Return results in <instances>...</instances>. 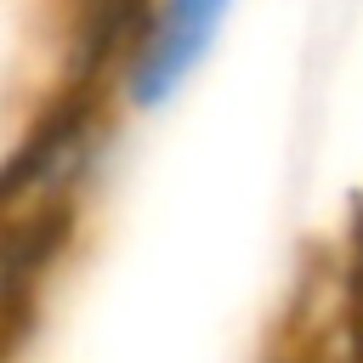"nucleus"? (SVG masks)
<instances>
[{"label": "nucleus", "mask_w": 363, "mask_h": 363, "mask_svg": "<svg viewBox=\"0 0 363 363\" xmlns=\"http://www.w3.org/2000/svg\"><path fill=\"white\" fill-rule=\"evenodd\" d=\"M221 6L216 0H170L147 17L130 62H125V96L136 108H159L182 91V79L204 62L216 28H221Z\"/></svg>", "instance_id": "obj_1"}]
</instances>
